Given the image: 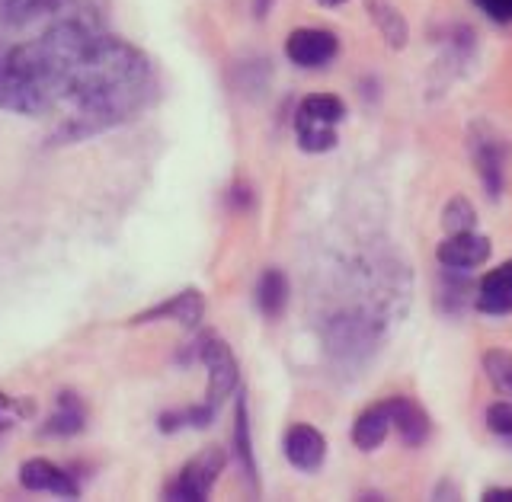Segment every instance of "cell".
Returning <instances> with one entry per match:
<instances>
[{
  "label": "cell",
  "mask_w": 512,
  "mask_h": 502,
  "mask_svg": "<svg viewBox=\"0 0 512 502\" xmlns=\"http://www.w3.org/2000/svg\"><path fill=\"white\" fill-rule=\"evenodd\" d=\"M84 403H80L74 394H61L58 400V410L52 413V419H48V426L45 432H52V435H74L84 429Z\"/></svg>",
  "instance_id": "9a60e30c"
},
{
  "label": "cell",
  "mask_w": 512,
  "mask_h": 502,
  "mask_svg": "<svg viewBox=\"0 0 512 502\" xmlns=\"http://www.w3.org/2000/svg\"><path fill=\"white\" fill-rule=\"evenodd\" d=\"M474 304L480 314H490V317L512 314V259L480 279Z\"/></svg>",
  "instance_id": "9c48e42d"
},
{
  "label": "cell",
  "mask_w": 512,
  "mask_h": 502,
  "mask_svg": "<svg viewBox=\"0 0 512 502\" xmlns=\"http://www.w3.org/2000/svg\"><path fill=\"white\" fill-rule=\"evenodd\" d=\"M487 426L496 435H512V403L509 400L493 403V407L487 410Z\"/></svg>",
  "instance_id": "ffe728a7"
},
{
  "label": "cell",
  "mask_w": 512,
  "mask_h": 502,
  "mask_svg": "<svg viewBox=\"0 0 512 502\" xmlns=\"http://www.w3.org/2000/svg\"><path fill=\"white\" fill-rule=\"evenodd\" d=\"M23 413H29V407H20V403H13L7 394H0V429H10Z\"/></svg>",
  "instance_id": "7402d4cb"
},
{
  "label": "cell",
  "mask_w": 512,
  "mask_h": 502,
  "mask_svg": "<svg viewBox=\"0 0 512 502\" xmlns=\"http://www.w3.org/2000/svg\"><path fill=\"white\" fill-rule=\"evenodd\" d=\"M199 362L208 368L205 407H212L218 413L221 400L231 397L234 387H237V362H234V352L228 349V343H224V339L202 336L199 339Z\"/></svg>",
  "instance_id": "277c9868"
},
{
  "label": "cell",
  "mask_w": 512,
  "mask_h": 502,
  "mask_svg": "<svg viewBox=\"0 0 512 502\" xmlns=\"http://www.w3.org/2000/svg\"><path fill=\"white\" fill-rule=\"evenodd\" d=\"M343 119H346V106L340 96H330V93L304 96L295 116L298 148L308 154H324L336 148V125Z\"/></svg>",
  "instance_id": "7a4b0ae2"
},
{
  "label": "cell",
  "mask_w": 512,
  "mask_h": 502,
  "mask_svg": "<svg viewBox=\"0 0 512 502\" xmlns=\"http://www.w3.org/2000/svg\"><path fill=\"white\" fill-rule=\"evenodd\" d=\"M202 314H205L202 291H196V288H186V291H180V295H176L173 301H164V304L151 307V311L138 314L132 323H151V320H164V317H173V320H180L183 327H196V323L202 320Z\"/></svg>",
  "instance_id": "7c38bea8"
},
{
  "label": "cell",
  "mask_w": 512,
  "mask_h": 502,
  "mask_svg": "<svg viewBox=\"0 0 512 502\" xmlns=\"http://www.w3.org/2000/svg\"><path fill=\"white\" fill-rule=\"evenodd\" d=\"M20 483L32 493H55V496H68V499L80 496L77 480L68 471H61L58 464L42 461V458H32L20 467Z\"/></svg>",
  "instance_id": "ba28073f"
},
{
  "label": "cell",
  "mask_w": 512,
  "mask_h": 502,
  "mask_svg": "<svg viewBox=\"0 0 512 502\" xmlns=\"http://www.w3.org/2000/svg\"><path fill=\"white\" fill-rule=\"evenodd\" d=\"M317 4H324V7H340V4H346V0H317Z\"/></svg>",
  "instance_id": "d4e9b609"
},
{
  "label": "cell",
  "mask_w": 512,
  "mask_h": 502,
  "mask_svg": "<svg viewBox=\"0 0 512 502\" xmlns=\"http://www.w3.org/2000/svg\"><path fill=\"white\" fill-rule=\"evenodd\" d=\"M474 4L484 10L490 20H496V23H512V0H474Z\"/></svg>",
  "instance_id": "44dd1931"
},
{
  "label": "cell",
  "mask_w": 512,
  "mask_h": 502,
  "mask_svg": "<svg viewBox=\"0 0 512 502\" xmlns=\"http://www.w3.org/2000/svg\"><path fill=\"white\" fill-rule=\"evenodd\" d=\"M442 224H445V231H448V234L474 231V224H477V212H474L471 199L455 196L452 202H448V205H445V212H442Z\"/></svg>",
  "instance_id": "d6986e66"
},
{
  "label": "cell",
  "mask_w": 512,
  "mask_h": 502,
  "mask_svg": "<svg viewBox=\"0 0 512 502\" xmlns=\"http://www.w3.org/2000/svg\"><path fill=\"white\" fill-rule=\"evenodd\" d=\"M471 154H474V164L480 173V183L490 192L493 199L503 196V173H506V154L509 148L503 144V138L493 132L490 125L477 122L471 128Z\"/></svg>",
  "instance_id": "5b68a950"
},
{
  "label": "cell",
  "mask_w": 512,
  "mask_h": 502,
  "mask_svg": "<svg viewBox=\"0 0 512 502\" xmlns=\"http://www.w3.org/2000/svg\"><path fill=\"white\" fill-rule=\"evenodd\" d=\"M368 13H372L375 26L381 29V36L388 39L394 48H404L407 42V23L391 4H381V0H368Z\"/></svg>",
  "instance_id": "e0dca14e"
},
{
  "label": "cell",
  "mask_w": 512,
  "mask_h": 502,
  "mask_svg": "<svg viewBox=\"0 0 512 502\" xmlns=\"http://www.w3.org/2000/svg\"><path fill=\"white\" fill-rule=\"evenodd\" d=\"M484 371L490 384L496 387L500 394L512 397V352H503V349H493L484 355Z\"/></svg>",
  "instance_id": "ac0fdd59"
},
{
  "label": "cell",
  "mask_w": 512,
  "mask_h": 502,
  "mask_svg": "<svg viewBox=\"0 0 512 502\" xmlns=\"http://www.w3.org/2000/svg\"><path fill=\"white\" fill-rule=\"evenodd\" d=\"M487 256H490V240L474 231L448 234V240L439 247V263L445 269H474L480 263H487Z\"/></svg>",
  "instance_id": "30bf717a"
},
{
  "label": "cell",
  "mask_w": 512,
  "mask_h": 502,
  "mask_svg": "<svg viewBox=\"0 0 512 502\" xmlns=\"http://www.w3.org/2000/svg\"><path fill=\"white\" fill-rule=\"evenodd\" d=\"M391 432V413H388V403H375V407H368L356 416V423H352V442L362 451H375L384 439H388Z\"/></svg>",
  "instance_id": "4fadbf2b"
},
{
  "label": "cell",
  "mask_w": 512,
  "mask_h": 502,
  "mask_svg": "<svg viewBox=\"0 0 512 502\" xmlns=\"http://www.w3.org/2000/svg\"><path fill=\"white\" fill-rule=\"evenodd\" d=\"M388 413H391V426L400 432L410 448L423 445L429 439V416L416 400L410 397H391L388 400Z\"/></svg>",
  "instance_id": "8fae6325"
},
{
  "label": "cell",
  "mask_w": 512,
  "mask_h": 502,
  "mask_svg": "<svg viewBox=\"0 0 512 502\" xmlns=\"http://www.w3.org/2000/svg\"><path fill=\"white\" fill-rule=\"evenodd\" d=\"M234 445H237V458L244 464L247 480L256 487V461H253V442H250V419H247V400L237 397L234 407Z\"/></svg>",
  "instance_id": "2e32d148"
},
{
  "label": "cell",
  "mask_w": 512,
  "mask_h": 502,
  "mask_svg": "<svg viewBox=\"0 0 512 502\" xmlns=\"http://www.w3.org/2000/svg\"><path fill=\"white\" fill-rule=\"evenodd\" d=\"M340 52V39L327 29H295L285 42V55L298 68H324Z\"/></svg>",
  "instance_id": "8992f818"
},
{
  "label": "cell",
  "mask_w": 512,
  "mask_h": 502,
  "mask_svg": "<svg viewBox=\"0 0 512 502\" xmlns=\"http://www.w3.org/2000/svg\"><path fill=\"white\" fill-rule=\"evenodd\" d=\"M256 304H260V311L272 320L285 311L288 304V279L279 272V269H269L263 272L260 285H256Z\"/></svg>",
  "instance_id": "5bb4252c"
},
{
  "label": "cell",
  "mask_w": 512,
  "mask_h": 502,
  "mask_svg": "<svg viewBox=\"0 0 512 502\" xmlns=\"http://www.w3.org/2000/svg\"><path fill=\"white\" fill-rule=\"evenodd\" d=\"M487 502H512V487H490L484 490Z\"/></svg>",
  "instance_id": "603a6c76"
},
{
  "label": "cell",
  "mask_w": 512,
  "mask_h": 502,
  "mask_svg": "<svg viewBox=\"0 0 512 502\" xmlns=\"http://www.w3.org/2000/svg\"><path fill=\"white\" fill-rule=\"evenodd\" d=\"M20 4H23V0H0V16H10Z\"/></svg>",
  "instance_id": "cb8c5ba5"
},
{
  "label": "cell",
  "mask_w": 512,
  "mask_h": 502,
  "mask_svg": "<svg viewBox=\"0 0 512 502\" xmlns=\"http://www.w3.org/2000/svg\"><path fill=\"white\" fill-rule=\"evenodd\" d=\"M224 448L221 445H208L202 448L196 458H192L176 480L167 487V499L176 502H189V499H208V493L215 490V483L224 471Z\"/></svg>",
  "instance_id": "3957f363"
},
{
  "label": "cell",
  "mask_w": 512,
  "mask_h": 502,
  "mask_svg": "<svg viewBox=\"0 0 512 502\" xmlns=\"http://www.w3.org/2000/svg\"><path fill=\"white\" fill-rule=\"evenodd\" d=\"M285 458L304 474H314L327 458V439L308 423H295L285 432Z\"/></svg>",
  "instance_id": "52a82bcc"
},
{
  "label": "cell",
  "mask_w": 512,
  "mask_h": 502,
  "mask_svg": "<svg viewBox=\"0 0 512 502\" xmlns=\"http://www.w3.org/2000/svg\"><path fill=\"white\" fill-rule=\"evenodd\" d=\"M36 42L52 64L55 106H68L55 141L100 135L148 103L154 87L148 58L135 45L109 36L90 7L68 0L42 20Z\"/></svg>",
  "instance_id": "6da1fadb"
}]
</instances>
